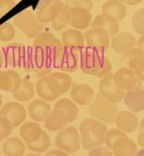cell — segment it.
I'll use <instances>...</instances> for the list:
<instances>
[{"mask_svg":"<svg viewBox=\"0 0 144 156\" xmlns=\"http://www.w3.org/2000/svg\"><path fill=\"white\" fill-rule=\"evenodd\" d=\"M13 24L29 38H35L43 29V25L37 20L35 13L29 10H24L13 16Z\"/></svg>","mask_w":144,"mask_h":156,"instance_id":"6","label":"cell"},{"mask_svg":"<svg viewBox=\"0 0 144 156\" xmlns=\"http://www.w3.org/2000/svg\"><path fill=\"white\" fill-rule=\"evenodd\" d=\"M40 126L35 122H26L19 128V134L26 144L37 141L42 133Z\"/></svg>","mask_w":144,"mask_h":156,"instance_id":"28","label":"cell"},{"mask_svg":"<svg viewBox=\"0 0 144 156\" xmlns=\"http://www.w3.org/2000/svg\"><path fill=\"white\" fill-rule=\"evenodd\" d=\"M88 156H113L112 151L107 147H96L88 153Z\"/></svg>","mask_w":144,"mask_h":156,"instance_id":"43","label":"cell"},{"mask_svg":"<svg viewBox=\"0 0 144 156\" xmlns=\"http://www.w3.org/2000/svg\"><path fill=\"white\" fill-rule=\"evenodd\" d=\"M124 137H127L126 133L117 129V128H113V129L107 130V132L105 134V137H104V143L106 144L108 148L112 150V147L115 142L118 139L124 138Z\"/></svg>","mask_w":144,"mask_h":156,"instance_id":"36","label":"cell"},{"mask_svg":"<svg viewBox=\"0 0 144 156\" xmlns=\"http://www.w3.org/2000/svg\"><path fill=\"white\" fill-rule=\"evenodd\" d=\"M13 126L8 119L0 116V141L10 136L13 132Z\"/></svg>","mask_w":144,"mask_h":156,"instance_id":"39","label":"cell"},{"mask_svg":"<svg viewBox=\"0 0 144 156\" xmlns=\"http://www.w3.org/2000/svg\"><path fill=\"white\" fill-rule=\"evenodd\" d=\"M138 58H144V49L134 47V48L128 50L124 54H122L120 59L121 67H127V68H129V66Z\"/></svg>","mask_w":144,"mask_h":156,"instance_id":"33","label":"cell"},{"mask_svg":"<svg viewBox=\"0 0 144 156\" xmlns=\"http://www.w3.org/2000/svg\"><path fill=\"white\" fill-rule=\"evenodd\" d=\"M113 74H109L105 78H102L99 83V94H101L103 97L112 104H117L124 98L125 92L121 91L115 86L113 80Z\"/></svg>","mask_w":144,"mask_h":156,"instance_id":"13","label":"cell"},{"mask_svg":"<svg viewBox=\"0 0 144 156\" xmlns=\"http://www.w3.org/2000/svg\"><path fill=\"white\" fill-rule=\"evenodd\" d=\"M51 146V139L45 131H42L40 137L33 143L26 144V147L29 151L37 153H42L49 150Z\"/></svg>","mask_w":144,"mask_h":156,"instance_id":"32","label":"cell"},{"mask_svg":"<svg viewBox=\"0 0 144 156\" xmlns=\"http://www.w3.org/2000/svg\"><path fill=\"white\" fill-rule=\"evenodd\" d=\"M143 136H144V132L143 130H140L139 134H138V144L143 147L144 146V140H143Z\"/></svg>","mask_w":144,"mask_h":156,"instance_id":"48","label":"cell"},{"mask_svg":"<svg viewBox=\"0 0 144 156\" xmlns=\"http://www.w3.org/2000/svg\"><path fill=\"white\" fill-rule=\"evenodd\" d=\"M2 106V96H1V93H0V107Z\"/></svg>","mask_w":144,"mask_h":156,"instance_id":"51","label":"cell"},{"mask_svg":"<svg viewBox=\"0 0 144 156\" xmlns=\"http://www.w3.org/2000/svg\"><path fill=\"white\" fill-rule=\"evenodd\" d=\"M54 108L63 111L66 115L68 123L74 122L77 119L79 114V108L76 105V104H74L70 99L67 98L61 99L58 101H56V104L54 105Z\"/></svg>","mask_w":144,"mask_h":156,"instance_id":"30","label":"cell"},{"mask_svg":"<svg viewBox=\"0 0 144 156\" xmlns=\"http://www.w3.org/2000/svg\"><path fill=\"white\" fill-rule=\"evenodd\" d=\"M55 0H29L31 6L33 7L34 11L39 12L45 9L46 7L49 6Z\"/></svg>","mask_w":144,"mask_h":156,"instance_id":"44","label":"cell"},{"mask_svg":"<svg viewBox=\"0 0 144 156\" xmlns=\"http://www.w3.org/2000/svg\"><path fill=\"white\" fill-rule=\"evenodd\" d=\"M79 67V54L68 48L64 47L63 52L60 59L55 66V68L59 69L61 72L69 73L74 72L78 69Z\"/></svg>","mask_w":144,"mask_h":156,"instance_id":"15","label":"cell"},{"mask_svg":"<svg viewBox=\"0 0 144 156\" xmlns=\"http://www.w3.org/2000/svg\"><path fill=\"white\" fill-rule=\"evenodd\" d=\"M0 156H1V151H0Z\"/></svg>","mask_w":144,"mask_h":156,"instance_id":"53","label":"cell"},{"mask_svg":"<svg viewBox=\"0 0 144 156\" xmlns=\"http://www.w3.org/2000/svg\"><path fill=\"white\" fill-rule=\"evenodd\" d=\"M136 38L134 35L128 32H122L116 34L111 39V45L115 53L124 54L128 50L135 47Z\"/></svg>","mask_w":144,"mask_h":156,"instance_id":"19","label":"cell"},{"mask_svg":"<svg viewBox=\"0 0 144 156\" xmlns=\"http://www.w3.org/2000/svg\"><path fill=\"white\" fill-rule=\"evenodd\" d=\"M22 79L15 70H0V90L13 92L21 85Z\"/></svg>","mask_w":144,"mask_h":156,"instance_id":"21","label":"cell"},{"mask_svg":"<svg viewBox=\"0 0 144 156\" xmlns=\"http://www.w3.org/2000/svg\"><path fill=\"white\" fill-rule=\"evenodd\" d=\"M113 123L115 124L117 129L123 131L124 133H131L138 128V119L134 113L123 110L117 112Z\"/></svg>","mask_w":144,"mask_h":156,"instance_id":"18","label":"cell"},{"mask_svg":"<svg viewBox=\"0 0 144 156\" xmlns=\"http://www.w3.org/2000/svg\"><path fill=\"white\" fill-rule=\"evenodd\" d=\"M88 112L94 119L112 125L118 112V107L115 104H112L106 100L101 94H97L94 101L88 106Z\"/></svg>","mask_w":144,"mask_h":156,"instance_id":"5","label":"cell"},{"mask_svg":"<svg viewBox=\"0 0 144 156\" xmlns=\"http://www.w3.org/2000/svg\"><path fill=\"white\" fill-rule=\"evenodd\" d=\"M49 75L56 80L60 88H61V94H65L71 88V85L73 83V80L70 75L65 72H51Z\"/></svg>","mask_w":144,"mask_h":156,"instance_id":"35","label":"cell"},{"mask_svg":"<svg viewBox=\"0 0 144 156\" xmlns=\"http://www.w3.org/2000/svg\"><path fill=\"white\" fill-rule=\"evenodd\" d=\"M65 4L69 8H83L90 12L93 8L91 0H65Z\"/></svg>","mask_w":144,"mask_h":156,"instance_id":"40","label":"cell"},{"mask_svg":"<svg viewBox=\"0 0 144 156\" xmlns=\"http://www.w3.org/2000/svg\"><path fill=\"white\" fill-rule=\"evenodd\" d=\"M96 1H99V0H96Z\"/></svg>","mask_w":144,"mask_h":156,"instance_id":"54","label":"cell"},{"mask_svg":"<svg viewBox=\"0 0 144 156\" xmlns=\"http://www.w3.org/2000/svg\"><path fill=\"white\" fill-rule=\"evenodd\" d=\"M61 44L65 48L75 52H81L85 47L83 33L76 29H68L61 34Z\"/></svg>","mask_w":144,"mask_h":156,"instance_id":"17","label":"cell"},{"mask_svg":"<svg viewBox=\"0 0 144 156\" xmlns=\"http://www.w3.org/2000/svg\"><path fill=\"white\" fill-rule=\"evenodd\" d=\"M91 26L105 30L109 35V37H113L116 34H118L120 29L119 21L117 19L103 12L95 16V18L91 21Z\"/></svg>","mask_w":144,"mask_h":156,"instance_id":"20","label":"cell"},{"mask_svg":"<svg viewBox=\"0 0 144 156\" xmlns=\"http://www.w3.org/2000/svg\"><path fill=\"white\" fill-rule=\"evenodd\" d=\"M65 3L61 0H55L45 9L36 12V18L40 24H47L54 21L58 16L59 12L63 9Z\"/></svg>","mask_w":144,"mask_h":156,"instance_id":"23","label":"cell"},{"mask_svg":"<svg viewBox=\"0 0 144 156\" xmlns=\"http://www.w3.org/2000/svg\"><path fill=\"white\" fill-rule=\"evenodd\" d=\"M38 96L45 101H53L61 96L59 83L50 75L39 79L36 83Z\"/></svg>","mask_w":144,"mask_h":156,"instance_id":"10","label":"cell"},{"mask_svg":"<svg viewBox=\"0 0 144 156\" xmlns=\"http://www.w3.org/2000/svg\"><path fill=\"white\" fill-rule=\"evenodd\" d=\"M113 80L115 86L121 91H130L143 89L142 83L139 79L135 77L134 72L127 68L121 67L113 75Z\"/></svg>","mask_w":144,"mask_h":156,"instance_id":"9","label":"cell"},{"mask_svg":"<svg viewBox=\"0 0 144 156\" xmlns=\"http://www.w3.org/2000/svg\"><path fill=\"white\" fill-rule=\"evenodd\" d=\"M92 15L90 11L83 8H70L69 24L76 30H85L91 25Z\"/></svg>","mask_w":144,"mask_h":156,"instance_id":"16","label":"cell"},{"mask_svg":"<svg viewBox=\"0 0 144 156\" xmlns=\"http://www.w3.org/2000/svg\"><path fill=\"white\" fill-rule=\"evenodd\" d=\"M123 4H127V5H138L140 4L143 0H120Z\"/></svg>","mask_w":144,"mask_h":156,"instance_id":"46","label":"cell"},{"mask_svg":"<svg viewBox=\"0 0 144 156\" xmlns=\"http://www.w3.org/2000/svg\"><path fill=\"white\" fill-rule=\"evenodd\" d=\"M127 12V7L120 0H108L103 4L102 7L103 13H107V15L113 16L118 21L123 20L126 17Z\"/></svg>","mask_w":144,"mask_h":156,"instance_id":"27","label":"cell"},{"mask_svg":"<svg viewBox=\"0 0 144 156\" xmlns=\"http://www.w3.org/2000/svg\"><path fill=\"white\" fill-rule=\"evenodd\" d=\"M79 130L81 147L86 151H90L104 143V137L108 129L104 123L94 118H87L80 124Z\"/></svg>","mask_w":144,"mask_h":156,"instance_id":"2","label":"cell"},{"mask_svg":"<svg viewBox=\"0 0 144 156\" xmlns=\"http://www.w3.org/2000/svg\"><path fill=\"white\" fill-rule=\"evenodd\" d=\"M111 151L114 156H135L138 147L132 139L124 137L116 141Z\"/></svg>","mask_w":144,"mask_h":156,"instance_id":"25","label":"cell"},{"mask_svg":"<svg viewBox=\"0 0 144 156\" xmlns=\"http://www.w3.org/2000/svg\"><path fill=\"white\" fill-rule=\"evenodd\" d=\"M45 156H69L68 155V153L63 151H61V150H51L48 151Z\"/></svg>","mask_w":144,"mask_h":156,"instance_id":"45","label":"cell"},{"mask_svg":"<svg viewBox=\"0 0 144 156\" xmlns=\"http://www.w3.org/2000/svg\"><path fill=\"white\" fill-rule=\"evenodd\" d=\"M80 68L87 75L102 79L112 73L113 65L104 53L87 46L81 51Z\"/></svg>","mask_w":144,"mask_h":156,"instance_id":"1","label":"cell"},{"mask_svg":"<svg viewBox=\"0 0 144 156\" xmlns=\"http://www.w3.org/2000/svg\"><path fill=\"white\" fill-rule=\"evenodd\" d=\"M69 16H70V8L65 4V6L59 12L56 19L51 22L52 28L56 31H61L63 29H65L68 22H69Z\"/></svg>","mask_w":144,"mask_h":156,"instance_id":"34","label":"cell"},{"mask_svg":"<svg viewBox=\"0 0 144 156\" xmlns=\"http://www.w3.org/2000/svg\"><path fill=\"white\" fill-rule=\"evenodd\" d=\"M135 156H144V150H143V148H141L139 151L136 152Z\"/></svg>","mask_w":144,"mask_h":156,"instance_id":"50","label":"cell"},{"mask_svg":"<svg viewBox=\"0 0 144 156\" xmlns=\"http://www.w3.org/2000/svg\"><path fill=\"white\" fill-rule=\"evenodd\" d=\"M51 110L50 105L42 99L34 100L28 105L29 116L36 122H44Z\"/></svg>","mask_w":144,"mask_h":156,"instance_id":"22","label":"cell"},{"mask_svg":"<svg viewBox=\"0 0 144 156\" xmlns=\"http://www.w3.org/2000/svg\"><path fill=\"white\" fill-rule=\"evenodd\" d=\"M15 6L16 2L13 0H0V18L10 12L15 8Z\"/></svg>","mask_w":144,"mask_h":156,"instance_id":"42","label":"cell"},{"mask_svg":"<svg viewBox=\"0 0 144 156\" xmlns=\"http://www.w3.org/2000/svg\"><path fill=\"white\" fill-rule=\"evenodd\" d=\"M125 105L134 113L143 111L144 109V91L143 89L130 90L124 95Z\"/></svg>","mask_w":144,"mask_h":156,"instance_id":"26","label":"cell"},{"mask_svg":"<svg viewBox=\"0 0 144 156\" xmlns=\"http://www.w3.org/2000/svg\"><path fill=\"white\" fill-rule=\"evenodd\" d=\"M2 150L6 156H23L26 147L21 139L10 137L4 142Z\"/></svg>","mask_w":144,"mask_h":156,"instance_id":"29","label":"cell"},{"mask_svg":"<svg viewBox=\"0 0 144 156\" xmlns=\"http://www.w3.org/2000/svg\"><path fill=\"white\" fill-rule=\"evenodd\" d=\"M68 124V120L66 115L59 109H55L50 111L49 115L44 120V126L46 129L50 131H59L63 129Z\"/></svg>","mask_w":144,"mask_h":156,"instance_id":"24","label":"cell"},{"mask_svg":"<svg viewBox=\"0 0 144 156\" xmlns=\"http://www.w3.org/2000/svg\"><path fill=\"white\" fill-rule=\"evenodd\" d=\"M71 101L74 104L85 106L92 103L94 100V90L93 88L85 83H80L74 85L70 91Z\"/></svg>","mask_w":144,"mask_h":156,"instance_id":"14","label":"cell"},{"mask_svg":"<svg viewBox=\"0 0 144 156\" xmlns=\"http://www.w3.org/2000/svg\"><path fill=\"white\" fill-rule=\"evenodd\" d=\"M2 51L6 66L13 68H24L27 54L26 46L17 42H12L3 47Z\"/></svg>","mask_w":144,"mask_h":156,"instance_id":"8","label":"cell"},{"mask_svg":"<svg viewBox=\"0 0 144 156\" xmlns=\"http://www.w3.org/2000/svg\"><path fill=\"white\" fill-rule=\"evenodd\" d=\"M56 146L66 153H75L81 148V138L75 126L64 127L56 135Z\"/></svg>","mask_w":144,"mask_h":156,"instance_id":"7","label":"cell"},{"mask_svg":"<svg viewBox=\"0 0 144 156\" xmlns=\"http://www.w3.org/2000/svg\"><path fill=\"white\" fill-rule=\"evenodd\" d=\"M35 86L30 80H22L21 85L18 89L12 92L13 96L19 101H31L35 96Z\"/></svg>","mask_w":144,"mask_h":156,"instance_id":"31","label":"cell"},{"mask_svg":"<svg viewBox=\"0 0 144 156\" xmlns=\"http://www.w3.org/2000/svg\"><path fill=\"white\" fill-rule=\"evenodd\" d=\"M133 28L138 35L143 36L144 34V9H140L133 16L132 18Z\"/></svg>","mask_w":144,"mask_h":156,"instance_id":"38","label":"cell"},{"mask_svg":"<svg viewBox=\"0 0 144 156\" xmlns=\"http://www.w3.org/2000/svg\"><path fill=\"white\" fill-rule=\"evenodd\" d=\"M26 62L24 69L32 74L35 78H42L44 76L49 75L52 72L53 65L46 58H44L42 54H39L33 48V46H26Z\"/></svg>","mask_w":144,"mask_h":156,"instance_id":"4","label":"cell"},{"mask_svg":"<svg viewBox=\"0 0 144 156\" xmlns=\"http://www.w3.org/2000/svg\"><path fill=\"white\" fill-rule=\"evenodd\" d=\"M5 63V60H4V55H3V51L2 49L0 48V68H2V66Z\"/></svg>","mask_w":144,"mask_h":156,"instance_id":"49","label":"cell"},{"mask_svg":"<svg viewBox=\"0 0 144 156\" xmlns=\"http://www.w3.org/2000/svg\"><path fill=\"white\" fill-rule=\"evenodd\" d=\"M33 48L49 60L53 65V68H55L61 58L64 46L51 33L42 32L34 38Z\"/></svg>","mask_w":144,"mask_h":156,"instance_id":"3","label":"cell"},{"mask_svg":"<svg viewBox=\"0 0 144 156\" xmlns=\"http://www.w3.org/2000/svg\"><path fill=\"white\" fill-rule=\"evenodd\" d=\"M143 45H144V37H143V36H141V37L135 41V46L138 47V48L143 49Z\"/></svg>","mask_w":144,"mask_h":156,"instance_id":"47","label":"cell"},{"mask_svg":"<svg viewBox=\"0 0 144 156\" xmlns=\"http://www.w3.org/2000/svg\"><path fill=\"white\" fill-rule=\"evenodd\" d=\"M83 35L85 42H87L88 47H91L102 53L106 52L109 49L111 40H109V35L105 30L92 27L91 29L87 30Z\"/></svg>","mask_w":144,"mask_h":156,"instance_id":"11","label":"cell"},{"mask_svg":"<svg viewBox=\"0 0 144 156\" xmlns=\"http://www.w3.org/2000/svg\"><path fill=\"white\" fill-rule=\"evenodd\" d=\"M16 36V29L13 25L7 21L0 25V40L3 42H10Z\"/></svg>","mask_w":144,"mask_h":156,"instance_id":"37","label":"cell"},{"mask_svg":"<svg viewBox=\"0 0 144 156\" xmlns=\"http://www.w3.org/2000/svg\"><path fill=\"white\" fill-rule=\"evenodd\" d=\"M129 69H131L135 77L139 79L141 81L144 80V58H138L134 62L129 66Z\"/></svg>","mask_w":144,"mask_h":156,"instance_id":"41","label":"cell"},{"mask_svg":"<svg viewBox=\"0 0 144 156\" xmlns=\"http://www.w3.org/2000/svg\"><path fill=\"white\" fill-rule=\"evenodd\" d=\"M0 116L8 119L13 127H17L25 122L27 113L25 107L17 101H9L0 107Z\"/></svg>","mask_w":144,"mask_h":156,"instance_id":"12","label":"cell"},{"mask_svg":"<svg viewBox=\"0 0 144 156\" xmlns=\"http://www.w3.org/2000/svg\"><path fill=\"white\" fill-rule=\"evenodd\" d=\"M25 156H40V155H39V154H33V153H31V154H27V155H25Z\"/></svg>","mask_w":144,"mask_h":156,"instance_id":"52","label":"cell"}]
</instances>
